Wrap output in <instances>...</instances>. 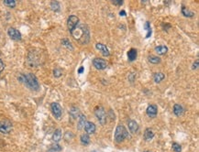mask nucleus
<instances>
[{"label":"nucleus","mask_w":199,"mask_h":152,"mask_svg":"<svg viewBox=\"0 0 199 152\" xmlns=\"http://www.w3.org/2000/svg\"><path fill=\"white\" fill-rule=\"evenodd\" d=\"M71 34L82 45L87 44L90 40V31L87 25L85 24H78Z\"/></svg>","instance_id":"1"},{"label":"nucleus","mask_w":199,"mask_h":152,"mask_svg":"<svg viewBox=\"0 0 199 152\" xmlns=\"http://www.w3.org/2000/svg\"><path fill=\"white\" fill-rule=\"evenodd\" d=\"M18 80L21 82H24L29 89L37 91L40 87L39 82L37 77L33 73H27V74H20L18 76Z\"/></svg>","instance_id":"2"},{"label":"nucleus","mask_w":199,"mask_h":152,"mask_svg":"<svg viewBox=\"0 0 199 152\" xmlns=\"http://www.w3.org/2000/svg\"><path fill=\"white\" fill-rule=\"evenodd\" d=\"M128 137V132L123 125H118L115 131V140L119 143Z\"/></svg>","instance_id":"3"},{"label":"nucleus","mask_w":199,"mask_h":152,"mask_svg":"<svg viewBox=\"0 0 199 152\" xmlns=\"http://www.w3.org/2000/svg\"><path fill=\"white\" fill-rule=\"evenodd\" d=\"M95 114L96 118L99 121V123H100L102 126H104L107 123V115H106L105 108L101 105L97 106L95 110Z\"/></svg>","instance_id":"4"},{"label":"nucleus","mask_w":199,"mask_h":152,"mask_svg":"<svg viewBox=\"0 0 199 152\" xmlns=\"http://www.w3.org/2000/svg\"><path fill=\"white\" fill-rule=\"evenodd\" d=\"M12 130V124L9 120L3 119L0 120V133L8 134Z\"/></svg>","instance_id":"5"},{"label":"nucleus","mask_w":199,"mask_h":152,"mask_svg":"<svg viewBox=\"0 0 199 152\" xmlns=\"http://www.w3.org/2000/svg\"><path fill=\"white\" fill-rule=\"evenodd\" d=\"M93 65L97 70H105L108 67L107 60L101 58H95L93 60Z\"/></svg>","instance_id":"6"},{"label":"nucleus","mask_w":199,"mask_h":152,"mask_svg":"<svg viewBox=\"0 0 199 152\" xmlns=\"http://www.w3.org/2000/svg\"><path fill=\"white\" fill-rule=\"evenodd\" d=\"M79 23V18L75 16V15H71L69 18H68V20H67V27H68V29L69 31L72 32L73 30L75 28V27L78 25Z\"/></svg>","instance_id":"7"},{"label":"nucleus","mask_w":199,"mask_h":152,"mask_svg":"<svg viewBox=\"0 0 199 152\" xmlns=\"http://www.w3.org/2000/svg\"><path fill=\"white\" fill-rule=\"evenodd\" d=\"M28 62L31 66H37L40 64V57L35 52H29L28 57Z\"/></svg>","instance_id":"8"},{"label":"nucleus","mask_w":199,"mask_h":152,"mask_svg":"<svg viewBox=\"0 0 199 152\" xmlns=\"http://www.w3.org/2000/svg\"><path fill=\"white\" fill-rule=\"evenodd\" d=\"M51 112H52L53 115H54L57 119H60L61 116V114H62L61 106L58 103H52L51 105Z\"/></svg>","instance_id":"9"},{"label":"nucleus","mask_w":199,"mask_h":152,"mask_svg":"<svg viewBox=\"0 0 199 152\" xmlns=\"http://www.w3.org/2000/svg\"><path fill=\"white\" fill-rule=\"evenodd\" d=\"M8 34L14 40H21V33L15 27H9L8 30Z\"/></svg>","instance_id":"10"},{"label":"nucleus","mask_w":199,"mask_h":152,"mask_svg":"<svg viewBox=\"0 0 199 152\" xmlns=\"http://www.w3.org/2000/svg\"><path fill=\"white\" fill-rule=\"evenodd\" d=\"M146 113L147 115L151 118H154L156 117L157 114H158V107L156 105H150L147 109H146Z\"/></svg>","instance_id":"11"},{"label":"nucleus","mask_w":199,"mask_h":152,"mask_svg":"<svg viewBox=\"0 0 199 152\" xmlns=\"http://www.w3.org/2000/svg\"><path fill=\"white\" fill-rule=\"evenodd\" d=\"M128 129H129V131H130L132 134H136V133L138 132V130H139V125H138V123L136 122V121H134V120H129L128 123Z\"/></svg>","instance_id":"12"},{"label":"nucleus","mask_w":199,"mask_h":152,"mask_svg":"<svg viewBox=\"0 0 199 152\" xmlns=\"http://www.w3.org/2000/svg\"><path fill=\"white\" fill-rule=\"evenodd\" d=\"M85 130L86 132L87 135H91V134H94L95 132V125L92 122H86L85 123Z\"/></svg>","instance_id":"13"},{"label":"nucleus","mask_w":199,"mask_h":152,"mask_svg":"<svg viewBox=\"0 0 199 152\" xmlns=\"http://www.w3.org/2000/svg\"><path fill=\"white\" fill-rule=\"evenodd\" d=\"M95 48H96V50H100L104 56H107V57H108V56H109V55H110V53H109V50H108V47H107L106 45L102 44V43H97V44H95Z\"/></svg>","instance_id":"14"},{"label":"nucleus","mask_w":199,"mask_h":152,"mask_svg":"<svg viewBox=\"0 0 199 152\" xmlns=\"http://www.w3.org/2000/svg\"><path fill=\"white\" fill-rule=\"evenodd\" d=\"M137 55H138V51L136 49H130L128 51V59L129 62H134L137 58Z\"/></svg>","instance_id":"15"},{"label":"nucleus","mask_w":199,"mask_h":152,"mask_svg":"<svg viewBox=\"0 0 199 152\" xmlns=\"http://www.w3.org/2000/svg\"><path fill=\"white\" fill-rule=\"evenodd\" d=\"M87 122L86 121V116L85 115H79V121H78V125H77V128L79 130H82L85 126V123Z\"/></svg>","instance_id":"16"},{"label":"nucleus","mask_w":199,"mask_h":152,"mask_svg":"<svg viewBox=\"0 0 199 152\" xmlns=\"http://www.w3.org/2000/svg\"><path fill=\"white\" fill-rule=\"evenodd\" d=\"M184 108H183V106L181 105H179V104H175L174 105V115H176V116H181V115H184Z\"/></svg>","instance_id":"17"},{"label":"nucleus","mask_w":199,"mask_h":152,"mask_svg":"<svg viewBox=\"0 0 199 152\" xmlns=\"http://www.w3.org/2000/svg\"><path fill=\"white\" fill-rule=\"evenodd\" d=\"M155 51H156V53L159 54V55H164V54L167 53L168 48H167L166 46H163V45H161V46H157V47H155Z\"/></svg>","instance_id":"18"},{"label":"nucleus","mask_w":199,"mask_h":152,"mask_svg":"<svg viewBox=\"0 0 199 152\" xmlns=\"http://www.w3.org/2000/svg\"><path fill=\"white\" fill-rule=\"evenodd\" d=\"M144 139L146 140V141H149V140H151V139H152L153 138V137H154V133H153V131L151 129V128H146L145 129V131H144Z\"/></svg>","instance_id":"19"},{"label":"nucleus","mask_w":199,"mask_h":152,"mask_svg":"<svg viewBox=\"0 0 199 152\" xmlns=\"http://www.w3.org/2000/svg\"><path fill=\"white\" fill-rule=\"evenodd\" d=\"M61 138V130L60 128L56 129L52 135V140L55 142V143H58Z\"/></svg>","instance_id":"20"},{"label":"nucleus","mask_w":199,"mask_h":152,"mask_svg":"<svg viewBox=\"0 0 199 152\" xmlns=\"http://www.w3.org/2000/svg\"><path fill=\"white\" fill-rule=\"evenodd\" d=\"M182 14L186 18H193L194 16V13L193 11L189 10L188 8H186L184 6L182 7Z\"/></svg>","instance_id":"21"},{"label":"nucleus","mask_w":199,"mask_h":152,"mask_svg":"<svg viewBox=\"0 0 199 152\" xmlns=\"http://www.w3.org/2000/svg\"><path fill=\"white\" fill-rule=\"evenodd\" d=\"M148 60H149V62H150L151 63H152V64H158V63H161L160 57L154 56V55H150V56L148 57Z\"/></svg>","instance_id":"22"},{"label":"nucleus","mask_w":199,"mask_h":152,"mask_svg":"<svg viewBox=\"0 0 199 152\" xmlns=\"http://www.w3.org/2000/svg\"><path fill=\"white\" fill-rule=\"evenodd\" d=\"M165 78V75L162 73H154V75H153V79H154V82H161L163 79Z\"/></svg>","instance_id":"23"},{"label":"nucleus","mask_w":199,"mask_h":152,"mask_svg":"<svg viewBox=\"0 0 199 152\" xmlns=\"http://www.w3.org/2000/svg\"><path fill=\"white\" fill-rule=\"evenodd\" d=\"M144 28L146 29V31H147L146 39H149V38L151 36V33H152L151 27V23H150L149 21H146V22H145V24H144Z\"/></svg>","instance_id":"24"},{"label":"nucleus","mask_w":199,"mask_h":152,"mask_svg":"<svg viewBox=\"0 0 199 152\" xmlns=\"http://www.w3.org/2000/svg\"><path fill=\"white\" fill-rule=\"evenodd\" d=\"M69 114L70 115L73 117V118H77L79 116V108L75 107V106H73L70 111H69Z\"/></svg>","instance_id":"25"},{"label":"nucleus","mask_w":199,"mask_h":152,"mask_svg":"<svg viewBox=\"0 0 199 152\" xmlns=\"http://www.w3.org/2000/svg\"><path fill=\"white\" fill-rule=\"evenodd\" d=\"M80 140L83 145H88L90 143V137L87 134H83L80 137Z\"/></svg>","instance_id":"26"},{"label":"nucleus","mask_w":199,"mask_h":152,"mask_svg":"<svg viewBox=\"0 0 199 152\" xmlns=\"http://www.w3.org/2000/svg\"><path fill=\"white\" fill-rule=\"evenodd\" d=\"M51 8L53 11H55V12L60 11V4H59V2H57V1H52V2L51 3Z\"/></svg>","instance_id":"27"},{"label":"nucleus","mask_w":199,"mask_h":152,"mask_svg":"<svg viewBox=\"0 0 199 152\" xmlns=\"http://www.w3.org/2000/svg\"><path fill=\"white\" fill-rule=\"evenodd\" d=\"M4 4L11 8H14L16 7V1L15 0H4Z\"/></svg>","instance_id":"28"},{"label":"nucleus","mask_w":199,"mask_h":152,"mask_svg":"<svg viewBox=\"0 0 199 152\" xmlns=\"http://www.w3.org/2000/svg\"><path fill=\"white\" fill-rule=\"evenodd\" d=\"M61 43H62V45H64L67 49L72 50H74V48H73V46H72V43L69 41V40H67V39H63V40H61Z\"/></svg>","instance_id":"29"},{"label":"nucleus","mask_w":199,"mask_h":152,"mask_svg":"<svg viewBox=\"0 0 199 152\" xmlns=\"http://www.w3.org/2000/svg\"><path fill=\"white\" fill-rule=\"evenodd\" d=\"M172 147H173V149L175 151V152H181L182 151V147H181V146L178 144V143H173V145H172Z\"/></svg>","instance_id":"30"},{"label":"nucleus","mask_w":199,"mask_h":152,"mask_svg":"<svg viewBox=\"0 0 199 152\" xmlns=\"http://www.w3.org/2000/svg\"><path fill=\"white\" fill-rule=\"evenodd\" d=\"M50 150H51V151H61V146L55 144V145H53V146L51 147V148Z\"/></svg>","instance_id":"31"},{"label":"nucleus","mask_w":199,"mask_h":152,"mask_svg":"<svg viewBox=\"0 0 199 152\" xmlns=\"http://www.w3.org/2000/svg\"><path fill=\"white\" fill-rule=\"evenodd\" d=\"M53 74H54V76L55 77H60V76H61V71L60 70V69H55L54 71H53Z\"/></svg>","instance_id":"32"},{"label":"nucleus","mask_w":199,"mask_h":152,"mask_svg":"<svg viewBox=\"0 0 199 152\" xmlns=\"http://www.w3.org/2000/svg\"><path fill=\"white\" fill-rule=\"evenodd\" d=\"M112 3H113L114 5H116V6H121V5H123V1H122V0H113Z\"/></svg>","instance_id":"33"},{"label":"nucleus","mask_w":199,"mask_h":152,"mask_svg":"<svg viewBox=\"0 0 199 152\" xmlns=\"http://www.w3.org/2000/svg\"><path fill=\"white\" fill-rule=\"evenodd\" d=\"M198 63H199V60H196L195 62H194V63H193L192 69H193V70H196V69L198 68V66H199V65H198Z\"/></svg>","instance_id":"34"},{"label":"nucleus","mask_w":199,"mask_h":152,"mask_svg":"<svg viewBox=\"0 0 199 152\" xmlns=\"http://www.w3.org/2000/svg\"><path fill=\"white\" fill-rule=\"evenodd\" d=\"M4 68H5V64L3 63V60L0 59V73H1L4 70Z\"/></svg>","instance_id":"35"},{"label":"nucleus","mask_w":199,"mask_h":152,"mask_svg":"<svg viewBox=\"0 0 199 152\" xmlns=\"http://www.w3.org/2000/svg\"><path fill=\"white\" fill-rule=\"evenodd\" d=\"M84 71H85L84 67H80V69L78 70V73H79V74H81V73H84Z\"/></svg>","instance_id":"36"},{"label":"nucleus","mask_w":199,"mask_h":152,"mask_svg":"<svg viewBox=\"0 0 199 152\" xmlns=\"http://www.w3.org/2000/svg\"><path fill=\"white\" fill-rule=\"evenodd\" d=\"M119 15L122 16V17H125V16H126V12H125L124 10H121V11L119 12Z\"/></svg>","instance_id":"37"},{"label":"nucleus","mask_w":199,"mask_h":152,"mask_svg":"<svg viewBox=\"0 0 199 152\" xmlns=\"http://www.w3.org/2000/svg\"><path fill=\"white\" fill-rule=\"evenodd\" d=\"M144 152H151V151H149V150H146V151H144Z\"/></svg>","instance_id":"38"}]
</instances>
